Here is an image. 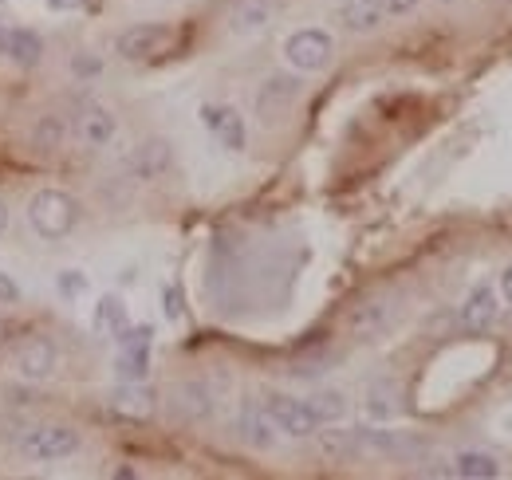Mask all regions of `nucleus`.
Wrapping results in <instances>:
<instances>
[{
	"label": "nucleus",
	"instance_id": "obj_5",
	"mask_svg": "<svg viewBox=\"0 0 512 480\" xmlns=\"http://www.w3.org/2000/svg\"><path fill=\"white\" fill-rule=\"evenodd\" d=\"M56 366H60V347L48 335H32L16 347V374L24 382H48L56 374Z\"/></svg>",
	"mask_w": 512,
	"mask_h": 480
},
{
	"label": "nucleus",
	"instance_id": "obj_33",
	"mask_svg": "<svg viewBox=\"0 0 512 480\" xmlns=\"http://www.w3.org/2000/svg\"><path fill=\"white\" fill-rule=\"evenodd\" d=\"M4 335H8V327H4V323H0V339H4Z\"/></svg>",
	"mask_w": 512,
	"mask_h": 480
},
{
	"label": "nucleus",
	"instance_id": "obj_25",
	"mask_svg": "<svg viewBox=\"0 0 512 480\" xmlns=\"http://www.w3.org/2000/svg\"><path fill=\"white\" fill-rule=\"evenodd\" d=\"M60 292L67 300H79L87 292V276L83 272H60Z\"/></svg>",
	"mask_w": 512,
	"mask_h": 480
},
{
	"label": "nucleus",
	"instance_id": "obj_2",
	"mask_svg": "<svg viewBox=\"0 0 512 480\" xmlns=\"http://www.w3.org/2000/svg\"><path fill=\"white\" fill-rule=\"evenodd\" d=\"M83 449L79 429L71 425H36L20 437V457L36 461V465H52V461H67Z\"/></svg>",
	"mask_w": 512,
	"mask_h": 480
},
{
	"label": "nucleus",
	"instance_id": "obj_1",
	"mask_svg": "<svg viewBox=\"0 0 512 480\" xmlns=\"http://www.w3.org/2000/svg\"><path fill=\"white\" fill-rule=\"evenodd\" d=\"M28 225H32V233L40 240H67L75 233V225H79V201L67 193V189H56V185H48V189H40V193H32V201H28Z\"/></svg>",
	"mask_w": 512,
	"mask_h": 480
},
{
	"label": "nucleus",
	"instance_id": "obj_29",
	"mask_svg": "<svg viewBox=\"0 0 512 480\" xmlns=\"http://www.w3.org/2000/svg\"><path fill=\"white\" fill-rule=\"evenodd\" d=\"M99 67H103V63L91 60V56H79V60H71V71H75V75H95Z\"/></svg>",
	"mask_w": 512,
	"mask_h": 480
},
{
	"label": "nucleus",
	"instance_id": "obj_12",
	"mask_svg": "<svg viewBox=\"0 0 512 480\" xmlns=\"http://www.w3.org/2000/svg\"><path fill=\"white\" fill-rule=\"evenodd\" d=\"M170 162H174V150H170V142H162V138H150V142H142V146H134L127 158V174L134 181H158L166 170H170Z\"/></svg>",
	"mask_w": 512,
	"mask_h": 480
},
{
	"label": "nucleus",
	"instance_id": "obj_14",
	"mask_svg": "<svg viewBox=\"0 0 512 480\" xmlns=\"http://www.w3.org/2000/svg\"><path fill=\"white\" fill-rule=\"evenodd\" d=\"M237 433H241V441L245 445H253V449H272L276 445V421L268 418V410H264V402H245L241 406V418H237Z\"/></svg>",
	"mask_w": 512,
	"mask_h": 480
},
{
	"label": "nucleus",
	"instance_id": "obj_8",
	"mask_svg": "<svg viewBox=\"0 0 512 480\" xmlns=\"http://www.w3.org/2000/svg\"><path fill=\"white\" fill-rule=\"evenodd\" d=\"M497 311H501L497 288H493V284H477V288L465 296L461 311H457V327L477 339V335H485V331L497 323Z\"/></svg>",
	"mask_w": 512,
	"mask_h": 480
},
{
	"label": "nucleus",
	"instance_id": "obj_30",
	"mask_svg": "<svg viewBox=\"0 0 512 480\" xmlns=\"http://www.w3.org/2000/svg\"><path fill=\"white\" fill-rule=\"evenodd\" d=\"M48 8L52 12H75V8H83V0H48Z\"/></svg>",
	"mask_w": 512,
	"mask_h": 480
},
{
	"label": "nucleus",
	"instance_id": "obj_17",
	"mask_svg": "<svg viewBox=\"0 0 512 480\" xmlns=\"http://www.w3.org/2000/svg\"><path fill=\"white\" fill-rule=\"evenodd\" d=\"M339 20L347 32L363 36V32H375L386 20V4L383 0H343L339 4Z\"/></svg>",
	"mask_w": 512,
	"mask_h": 480
},
{
	"label": "nucleus",
	"instance_id": "obj_19",
	"mask_svg": "<svg viewBox=\"0 0 512 480\" xmlns=\"http://www.w3.org/2000/svg\"><path fill=\"white\" fill-rule=\"evenodd\" d=\"M449 473L465 480H497L501 477V461L489 457V453H457Z\"/></svg>",
	"mask_w": 512,
	"mask_h": 480
},
{
	"label": "nucleus",
	"instance_id": "obj_21",
	"mask_svg": "<svg viewBox=\"0 0 512 480\" xmlns=\"http://www.w3.org/2000/svg\"><path fill=\"white\" fill-rule=\"evenodd\" d=\"M67 138V122L60 115H40L36 126H32V150L40 154H56Z\"/></svg>",
	"mask_w": 512,
	"mask_h": 480
},
{
	"label": "nucleus",
	"instance_id": "obj_13",
	"mask_svg": "<svg viewBox=\"0 0 512 480\" xmlns=\"http://www.w3.org/2000/svg\"><path fill=\"white\" fill-rule=\"evenodd\" d=\"M284 8H288V0H237L229 12V28L237 36H253V32H264Z\"/></svg>",
	"mask_w": 512,
	"mask_h": 480
},
{
	"label": "nucleus",
	"instance_id": "obj_22",
	"mask_svg": "<svg viewBox=\"0 0 512 480\" xmlns=\"http://www.w3.org/2000/svg\"><path fill=\"white\" fill-rule=\"evenodd\" d=\"M178 410H182L186 418L201 421L213 414V398H209V390H205L201 382H186V386L178 390Z\"/></svg>",
	"mask_w": 512,
	"mask_h": 480
},
{
	"label": "nucleus",
	"instance_id": "obj_6",
	"mask_svg": "<svg viewBox=\"0 0 512 480\" xmlns=\"http://www.w3.org/2000/svg\"><path fill=\"white\" fill-rule=\"evenodd\" d=\"M264 410H268V418L276 421V429L288 433V437H312L320 429V421L308 410V402H300L292 394H268Z\"/></svg>",
	"mask_w": 512,
	"mask_h": 480
},
{
	"label": "nucleus",
	"instance_id": "obj_35",
	"mask_svg": "<svg viewBox=\"0 0 512 480\" xmlns=\"http://www.w3.org/2000/svg\"><path fill=\"white\" fill-rule=\"evenodd\" d=\"M0 32H4V24H0Z\"/></svg>",
	"mask_w": 512,
	"mask_h": 480
},
{
	"label": "nucleus",
	"instance_id": "obj_4",
	"mask_svg": "<svg viewBox=\"0 0 512 480\" xmlns=\"http://www.w3.org/2000/svg\"><path fill=\"white\" fill-rule=\"evenodd\" d=\"M150 339H154L150 323L127 327L119 335V359H115L119 382H146V374H150Z\"/></svg>",
	"mask_w": 512,
	"mask_h": 480
},
{
	"label": "nucleus",
	"instance_id": "obj_18",
	"mask_svg": "<svg viewBox=\"0 0 512 480\" xmlns=\"http://www.w3.org/2000/svg\"><path fill=\"white\" fill-rule=\"evenodd\" d=\"M390 319H394L390 300H371V303H363V307H355L351 331H355V339H379L386 327H390Z\"/></svg>",
	"mask_w": 512,
	"mask_h": 480
},
{
	"label": "nucleus",
	"instance_id": "obj_31",
	"mask_svg": "<svg viewBox=\"0 0 512 480\" xmlns=\"http://www.w3.org/2000/svg\"><path fill=\"white\" fill-rule=\"evenodd\" d=\"M501 292H505V300L512 303V264L505 268V276H501Z\"/></svg>",
	"mask_w": 512,
	"mask_h": 480
},
{
	"label": "nucleus",
	"instance_id": "obj_10",
	"mask_svg": "<svg viewBox=\"0 0 512 480\" xmlns=\"http://www.w3.org/2000/svg\"><path fill=\"white\" fill-rule=\"evenodd\" d=\"M75 134H79V142H83V146L103 150V146H111V142H115V134H119V119H115L103 103H83V107H79V115H75Z\"/></svg>",
	"mask_w": 512,
	"mask_h": 480
},
{
	"label": "nucleus",
	"instance_id": "obj_32",
	"mask_svg": "<svg viewBox=\"0 0 512 480\" xmlns=\"http://www.w3.org/2000/svg\"><path fill=\"white\" fill-rule=\"evenodd\" d=\"M4 229H8V205L0 201V233H4Z\"/></svg>",
	"mask_w": 512,
	"mask_h": 480
},
{
	"label": "nucleus",
	"instance_id": "obj_27",
	"mask_svg": "<svg viewBox=\"0 0 512 480\" xmlns=\"http://www.w3.org/2000/svg\"><path fill=\"white\" fill-rule=\"evenodd\" d=\"M166 319H182V292L166 288Z\"/></svg>",
	"mask_w": 512,
	"mask_h": 480
},
{
	"label": "nucleus",
	"instance_id": "obj_15",
	"mask_svg": "<svg viewBox=\"0 0 512 480\" xmlns=\"http://www.w3.org/2000/svg\"><path fill=\"white\" fill-rule=\"evenodd\" d=\"M201 122L205 130L225 146V150H245V119L233 107H201Z\"/></svg>",
	"mask_w": 512,
	"mask_h": 480
},
{
	"label": "nucleus",
	"instance_id": "obj_7",
	"mask_svg": "<svg viewBox=\"0 0 512 480\" xmlns=\"http://www.w3.org/2000/svg\"><path fill=\"white\" fill-rule=\"evenodd\" d=\"M300 75H272V79H264V87H260V95H256V115L260 122L268 126V122H280L288 111H292V103L300 99Z\"/></svg>",
	"mask_w": 512,
	"mask_h": 480
},
{
	"label": "nucleus",
	"instance_id": "obj_34",
	"mask_svg": "<svg viewBox=\"0 0 512 480\" xmlns=\"http://www.w3.org/2000/svg\"><path fill=\"white\" fill-rule=\"evenodd\" d=\"M442 4H457V0H442Z\"/></svg>",
	"mask_w": 512,
	"mask_h": 480
},
{
	"label": "nucleus",
	"instance_id": "obj_11",
	"mask_svg": "<svg viewBox=\"0 0 512 480\" xmlns=\"http://www.w3.org/2000/svg\"><path fill=\"white\" fill-rule=\"evenodd\" d=\"M107 410L123 421H150L154 410H158V398L142 382H123V386H115L107 394Z\"/></svg>",
	"mask_w": 512,
	"mask_h": 480
},
{
	"label": "nucleus",
	"instance_id": "obj_9",
	"mask_svg": "<svg viewBox=\"0 0 512 480\" xmlns=\"http://www.w3.org/2000/svg\"><path fill=\"white\" fill-rule=\"evenodd\" d=\"M174 40V32H170V24H130L127 32L119 36V56L130 63L138 60H150V56H158L166 44Z\"/></svg>",
	"mask_w": 512,
	"mask_h": 480
},
{
	"label": "nucleus",
	"instance_id": "obj_28",
	"mask_svg": "<svg viewBox=\"0 0 512 480\" xmlns=\"http://www.w3.org/2000/svg\"><path fill=\"white\" fill-rule=\"evenodd\" d=\"M386 4V16H406V12H414L422 0H383Z\"/></svg>",
	"mask_w": 512,
	"mask_h": 480
},
{
	"label": "nucleus",
	"instance_id": "obj_24",
	"mask_svg": "<svg viewBox=\"0 0 512 480\" xmlns=\"http://www.w3.org/2000/svg\"><path fill=\"white\" fill-rule=\"evenodd\" d=\"M367 410H371V418H390V414L398 410V402H394V386H375Z\"/></svg>",
	"mask_w": 512,
	"mask_h": 480
},
{
	"label": "nucleus",
	"instance_id": "obj_23",
	"mask_svg": "<svg viewBox=\"0 0 512 480\" xmlns=\"http://www.w3.org/2000/svg\"><path fill=\"white\" fill-rule=\"evenodd\" d=\"M308 410L316 414L320 425H331V421H339L347 414V398H343L339 390H320V394L308 398Z\"/></svg>",
	"mask_w": 512,
	"mask_h": 480
},
{
	"label": "nucleus",
	"instance_id": "obj_20",
	"mask_svg": "<svg viewBox=\"0 0 512 480\" xmlns=\"http://www.w3.org/2000/svg\"><path fill=\"white\" fill-rule=\"evenodd\" d=\"M127 327H130L127 303L119 300V296H103V300H99V307H95V331H99V335L119 339Z\"/></svg>",
	"mask_w": 512,
	"mask_h": 480
},
{
	"label": "nucleus",
	"instance_id": "obj_26",
	"mask_svg": "<svg viewBox=\"0 0 512 480\" xmlns=\"http://www.w3.org/2000/svg\"><path fill=\"white\" fill-rule=\"evenodd\" d=\"M0 303H20V288L8 272H0Z\"/></svg>",
	"mask_w": 512,
	"mask_h": 480
},
{
	"label": "nucleus",
	"instance_id": "obj_16",
	"mask_svg": "<svg viewBox=\"0 0 512 480\" xmlns=\"http://www.w3.org/2000/svg\"><path fill=\"white\" fill-rule=\"evenodd\" d=\"M0 56L16 67H36L44 60V40L32 28H4L0 32Z\"/></svg>",
	"mask_w": 512,
	"mask_h": 480
},
{
	"label": "nucleus",
	"instance_id": "obj_3",
	"mask_svg": "<svg viewBox=\"0 0 512 480\" xmlns=\"http://www.w3.org/2000/svg\"><path fill=\"white\" fill-rule=\"evenodd\" d=\"M284 60L292 63L300 75H316L335 60V40L323 28H300L284 40Z\"/></svg>",
	"mask_w": 512,
	"mask_h": 480
}]
</instances>
